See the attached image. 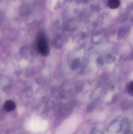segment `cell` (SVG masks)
Wrapping results in <instances>:
<instances>
[{"instance_id": "cell-1", "label": "cell", "mask_w": 133, "mask_h": 134, "mask_svg": "<svg viewBox=\"0 0 133 134\" xmlns=\"http://www.w3.org/2000/svg\"><path fill=\"white\" fill-rule=\"evenodd\" d=\"M37 49L41 54L43 56L47 55L48 47L47 40L43 36L39 37L37 42Z\"/></svg>"}, {"instance_id": "cell-2", "label": "cell", "mask_w": 133, "mask_h": 134, "mask_svg": "<svg viewBox=\"0 0 133 134\" xmlns=\"http://www.w3.org/2000/svg\"><path fill=\"white\" fill-rule=\"evenodd\" d=\"M4 108L7 111H11L15 109V104L11 100H8L5 102Z\"/></svg>"}, {"instance_id": "cell-3", "label": "cell", "mask_w": 133, "mask_h": 134, "mask_svg": "<svg viewBox=\"0 0 133 134\" xmlns=\"http://www.w3.org/2000/svg\"><path fill=\"white\" fill-rule=\"evenodd\" d=\"M119 0H108V5L109 8L112 9L117 8L120 5Z\"/></svg>"}, {"instance_id": "cell-4", "label": "cell", "mask_w": 133, "mask_h": 134, "mask_svg": "<svg viewBox=\"0 0 133 134\" xmlns=\"http://www.w3.org/2000/svg\"><path fill=\"white\" fill-rule=\"evenodd\" d=\"M128 92L130 94H132L133 91V82H131L129 84L128 87Z\"/></svg>"}]
</instances>
